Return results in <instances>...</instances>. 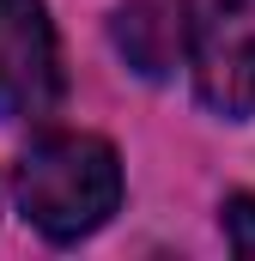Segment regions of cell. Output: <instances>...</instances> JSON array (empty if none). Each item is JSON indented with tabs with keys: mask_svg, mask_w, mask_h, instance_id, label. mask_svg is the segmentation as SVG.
Masks as SVG:
<instances>
[{
	"mask_svg": "<svg viewBox=\"0 0 255 261\" xmlns=\"http://www.w3.org/2000/svg\"><path fill=\"white\" fill-rule=\"evenodd\" d=\"M12 195H18V213L49 243H79L116 213L122 164H116L110 140H97V134H49L18 158Z\"/></svg>",
	"mask_w": 255,
	"mask_h": 261,
	"instance_id": "obj_1",
	"label": "cell"
},
{
	"mask_svg": "<svg viewBox=\"0 0 255 261\" xmlns=\"http://www.w3.org/2000/svg\"><path fill=\"white\" fill-rule=\"evenodd\" d=\"M183 49L200 103L243 122L255 110V0H194Z\"/></svg>",
	"mask_w": 255,
	"mask_h": 261,
	"instance_id": "obj_2",
	"label": "cell"
},
{
	"mask_svg": "<svg viewBox=\"0 0 255 261\" xmlns=\"http://www.w3.org/2000/svg\"><path fill=\"white\" fill-rule=\"evenodd\" d=\"M61 103V49L43 0H0V122L49 116Z\"/></svg>",
	"mask_w": 255,
	"mask_h": 261,
	"instance_id": "obj_3",
	"label": "cell"
},
{
	"mask_svg": "<svg viewBox=\"0 0 255 261\" xmlns=\"http://www.w3.org/2000/svg\"><path fill=\"white\" fill-rule=\"evenodd\" d=\"M110 37H116L122 61L140 79H164L176 67V55H183V43H189V6H176V0H134V6H122L110 18Z\"/></svg>",
	"mask_w": 255,
	"mask_h": 261,
	"instance_id": "obj_4",
	"label": "cell"
},
{
	"mask_svg": "<svg viewBox=\"0 0 255 261\" xmlns=\"http://www.w3.org/2000/svg\"><path fill=\"white\" fill-rule=\"evenodd\" d=\"M225 237L237 255H255V195H231L225 200Z\"/></svg>",
	"mask_w": 255,
	"mask_h": 261,
	"instance_id": "obj_5",
	"label": "cell"
}]
</instances>
